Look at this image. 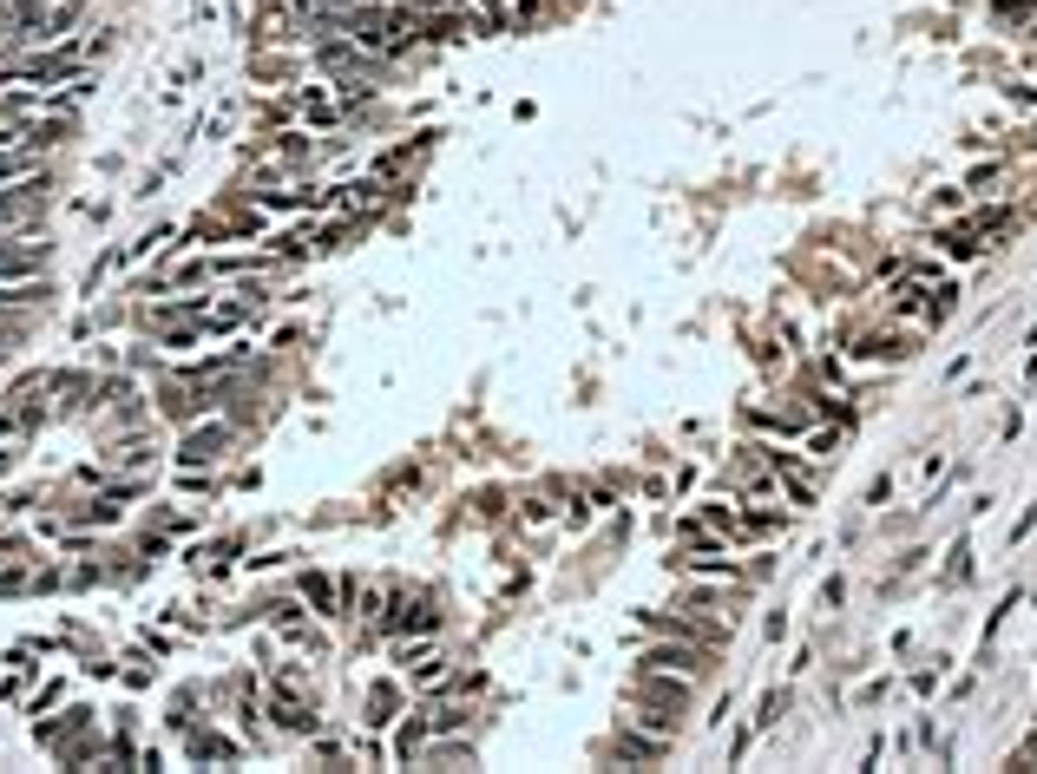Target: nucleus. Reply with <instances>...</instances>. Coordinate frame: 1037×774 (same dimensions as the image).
<instances>
[{"instance_id": "nucleus-1", "label": "nucleus", "mask_w": 1037, "mask_h": 774, "mask_svg": "<svg viewBox=\"0 0 1037 774\" xmlns=\"http://www.w3.org/2000/svg\"><path fill=\"white\" fill-rule=\"evenodd\" d=\"M72 72H79V59H72V53H33V59L7 66V72H0V85H59V79H72Z\"/></svg>"}, {"instance_id": "nucleus-2", "label": "nucleus", "mask_w": 1037, "mask_h": 774, "mask_svg": "<svg viewBox=\"0 0 1037 774\" xmlns=\"http://www.w3.org/2000/svg\"><path fill=\"white\" fill-rule=\"evenodd\" d=\"M79 7H85V0H46L39 13H26V20H20V39H33V46H53V39H59V33L79 20Z\"/></svg>"}, {"instance_id": "nucleus-3", "label": "nucleus", "mask_w": 1037, "mask_h": 774, "mask_svg": "<svg viewBox=\"0 0 1037 774\" xmlns=\"http://www.w3.org/2000/svg\"><path fill=\"white\" fill-rule=\"evenodd\" d=\"M33 269H46V243L39 236H7L0 243V282H26Z\"/></svg>"}, {"instance_id": "nucleus-4", "label": "nucleus", "mask_w": 1037, "mask_h": 774, "mask_svg": "<svg viewBox=\"0 0 1037 774\" xmlns=\"http://www.w3.org/2000/svg\"><path fill=\"white\" fill-rule=\"evenodd\" d=\"M644 670H677V677H696L703 670V644L690 637V644H657V650H644Z\"/></svg>"}, {"instance_id": "nucleus-5", "label": "nucleus", "mask_w": 1037, "mask_h": 774, "mask_svg": "<svg viewBox=\"0 0 1037 774\" xmlns=\"http://www.w3.org/2000/svg\"><path fill=\"white\" fill-rule=\"evenodd\" d=\"M683 696H690V690H683V677H677V670H644V677H637V703L683 709Z\"/></svg>"}, {"instance_id": "nucleus-6", "label": "nucleus", "mask_w": 1037, "mask_h": 774, "mask_svg": "<svg viewBox=\"0 0 1037 774\" xmlns=\"http://www.w3.org/2000/svg\"><path fill=\"white\" fill-rule=\"evenodd\" d=\"M230 440V427L223 420H210V427H197V434H184V447H177V460L184 466H204V460H217V447Z\"/></svg>"}, {"instance_id": "nucleus-7", "label": "nucleus", "mask_w": 1037, "mask_h": 774, "mask_svg": "<svg viewBox=\"0 0 1037 774\" xmlns=\"http://www.w3.org/2000/svg\"><path fill=\"white\" fill-rule=\"evenodd\" d=\"M388 631H434V598H394Z\"/></svg>"}, {"instance_id": "nucleus-8", "label": "nucleus", "mask_w": 1037, "mask_h": 774, "mask_svg": "<svg viewBox=\"0 0 1037 774\" xmlns=\"http://www.w3.org/2000/svg\"><path fill=\"white\" fill-rule=\"evenodd\" d=\"M677 716H683V709H677ZM677 716H670V709H657V703H637V709H631V729H644V736L670 742V736H677Z\"/></svg>"}, {"instance_id": "nucleus-9", "label": "nucleus", "mask_w": 1037, "mask_h": 774, "mask_svg": "<svg viewBox=\"0 0 1037 774\" xmlns=\"http://www.w3.org/2000/svg\"><path fill=\"white\" fill-rule=\"evenodd\" d=\"M394 703H401V690H394V683H375V690H368V716H361V723H368V729L394 723Z\"/></svg>"}, {"instance_id": "nucleus-10", "label": "nucleus", "mask_w": 1037, "mask_h": 774, "mask_svg": "<svg viewBox=\"0 0 1037 774\" xmlns=\"http://www.w3.org/2000/svg\"><path fill=\"white\" fill-rule=\"evenodd\" d=\"M302 598H309L315 611H335V585H329L322 571H302Z\"/></svg>"}, {"instance_id": "nucleus-11", "label": "nucleus", "mask_w": 1037, "mask_h": 774, "mask_svg": "<svg viewBox=\"0 0 1037 774\" xmlns=\"http://www.w3.org/2000/svg\"><path fill=\"white\" fill-rule=\"evenodd\" d=\"M276 716H283V729H315V709H302L296 696H276Z\"/></svg>"}, {"instance_id": "nucleus-12", "label": "nucleus", "mask_w": 1037, "mask_h": 774, "mask_svg": "<svg viewBox=\"0 0 1037 774\" xmlns=\"http://www.w3.org/2000/svg\"><path fill=\"white\" fill-rule=\"evenodd\" d=\"M191 755H197V762H237V749H230L223 736H197V742H191Z\"/></svg>"}, {"instance_id": "nucleus-13", "label": "nucleus", "mask_w": 1037, "mask_h": 774, "mask_svg": "<svg viewBox=\"0 0 1037 774\" xmlns=\"http://www.w3.org/2000/svg\"><path fill=\"white\" fill-rule=\"evenodd\" d=\"M861 355H867V361H880V355H907V335H867Z\"/></svg>"}, {"instance_id": "nucleus-14", "label": "nucleus", "mask_w": 1037, "mask_h": 774, "mask_svg": "<svg viewBox=\"0 0 1037 774\" xmlns=\"http://www.w3.org/2000/svg\"><path fill=\"white\" fill-rule=\"evenodd\" d=\"M966 578H972V545L959 539V545H953V565H946V585H966Z\"/></svg>"}, {"instance_id": "nucleus-15", "label": "nucleus", "mask_w": 1037, "mask_h": 774, "mask_svg": "<svg viewBox=\"0 0 1037 774\" xmlns=\"http://www.w3.org/2000/svg\"><path fill=\"white\" fill-rule=\"evenodd\" d=\"M7 348H13V342H7V335H0V361H7Z\"/></svg>"}]
</instances>
